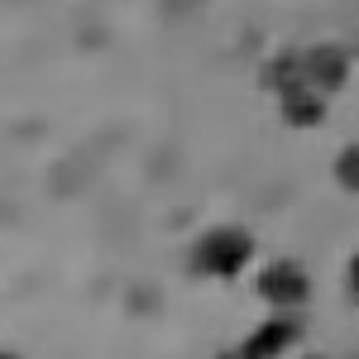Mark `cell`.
<instances>
[{
	"label": "cell",
	"mask_w": 359,
	"mask_h": 359,
	"mask_svg": "<svg viewBox=\"0 0 359 359\" xmlns=\"http://www.w3.org/2000/svg\"><path fill=\"white\" fill-rule=\"evenodd\" d=\"M254 254H259V245H254V235L245 225H211L192 245V269L201 278L230 283V278H240L254 264Z\"/></svg>",
	"instance_id": "obj_1"
},
{
	"label": "cell",
	"mask_w": 359,
	"mask_h": 359,
	"mask_svg": "<svg viewBox=\"0 0 359 359\" xmlns=\"http://www.w3.org/2000/svg\"><path fill=\"white\" fill-rule=\"evenodd\" d=\"M302 77L316 91L335 96V91H345V82H350V53L340 43H311V48H302Z\"/></svg>",
	"instance_id": "obj_4"
},
{
	"label": "cell",
	"mask_w": 359,
	"mask_h": 359,
	"mask_svg": "<svg viewBox=\"0 0 359 359\" xmlns=\"http://www.w3.org/2000/svg\"><path fill=\"white\" fill-rule=\"evenodd\" d=\"M345 287H350V302L359 306V249L350 254V264H345Z\"/></svg>",
	"instance_id": "obj_8"
},
{
	"label": "cell",
	"mask_w": 359,
	"mask_h": 359,
	"mask_svg": "<svg viewBox=\"0 0 359 359\" xmlns=\"http://www.w3.org/2000/svg\"><path fill=\"white\" fill-rule=\"evenodd\" d=\"M306 82L302 77V48H283V53H273L269 62H264V72H259V86L269 91V96H283L287 86Z\"/></svg>",
	"instance_id": "obj_6"
},
{
	"label": "cell",
	"mask_w": 359,
	"mask_h": 359,
	"mask_svg": "<svg viewBox=\"0 0 359 359\" xmlns=\"http://www.w3.org/2000/svg\"><path fill=\"white\" fill-rule=\"evenodd\" d=\"M297 340H302V321L287 316V311H278V316H269L264 326H254V331L240 340L235 355H245V359H278V355H287Z\"/></svg>",
	"instance_id": "obj_3"
},
{
	"label": "cell",
	"mask_w": 359,
	"mask_h": 359,
	"mask_svg": "<svg viewBox=\"0 0 359 359\" xmlns=\"http://www.w3.org/2000/svg\"><path fill=\"white\" fill-rule=\"evenodd\" d=\"M335 182L350 196H359V144H345V149L335 154Z\"/></svg>",
	"instance_id": "obj_7"
},
{
	"label": "cell",
	"mask_w": 359,
	"mask_h": 359,
	"mask_svg": "<svg viewBox=\"0 0 359 359\" xmlns=\"http://www.w3.org/2000/svg\"><path fill=\"white\" fill-rule=\"evenodd\" d=\"M326 101H331L326 91H316L311 82H297L278 96V115L287 130H316V125H326Z\"/></svg>",
	"instance_id": "obj_5"
},
{
	"label": "cell",
	"mask_w": 359,
	"mask_h": 359,
	"mask_svg": "<svg viewBox=\"0 0 359 359\" xmlns=\"http://www.w3.org/2000/svg\"><path fill=\"white\" fill-rule=\"evenodd\" d=\"M254 287L273 311H297V306L311 302V273L297 259H269L254 278Z\"/></svg>",
	"instance_id": "obj_2"
}]
</instances>
